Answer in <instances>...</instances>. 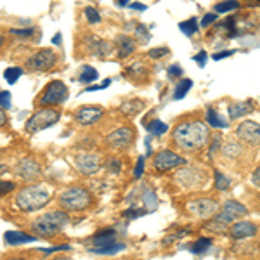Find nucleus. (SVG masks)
Wrapping results in <instances>:
<instances>
[{
  "label": "nucleus",
  "mask_w": 260,
  "mask_h": 260,
  "mask_svg": "<svg viewBox=\"0 0 260 260\" xmlns=\"http://www.w3.org/2000/svg\"><path fill=\"white\" fill-rule=\"evenodd\" d=\"M208 128L203 121H184L174 130V142L184 151H198L207 144Z\"/></svg>",
  "instance_id": "nucleus-1"
},
{
  "label": "nucleus",
  "mask_w": 260,
  "mask_h": 260,
  "mask_svg": "<svg viewBox=\"0 0 260 260\" xmlns=\"http://www.w3.org/2000/svg\"><path fill=\"white\" fill-rule=\"evenodd\" d=\"M50 203V191L47 187L40 186V184H33V186L23 187L18 194H16V207L21 212H39L45 208Z\"/></svg>",
  "instance_id": "nucleus-2"
},
{
  "label": "nucleus",
  "mask_w": 260,
  "mask_h": 260,
  "mask_svg": "<svg viewBox=\"0 0 260 260\" xmlns=\"http://www.w3.org/2000/svg\"><path fill=\"white\" fill-rule=\"evenodd\" d=\"M68 224H70L68 213H64L62 210H52L33 220L31 233L37 238H52L56 234H59Z\"/></svg>",
  "instance_id": "nucleus-3"
},
{
  "label": "nucleus",
  "mask_w": 260,
  "mask_h": 260,
  "mask_svg": "<svg viewBox=\"0 0 260 260\" xmlns=\"http://www.w3.org/2000/svg\"><path fill=\"white\" fill-rule=\"evenodd\" d=\"M90 248L89 251L94 255H115L118 251L125 250V243H120L116 240V229L106 228L103 231H98L90 238Z\"/></svg>",
  "instance_id": "nucleus-4"
},
{
  "label": "nucleus",
  "mask_w": 260,
  "mask_h": 260,
  "mask_svg": "<svg viewBox=\"0 0 260 260\" xmlns=\"http://www.w3.org/2000/svg\"><path fill=\"white\" fill-rule=\"evenodd\" d=\"M59 205L61 208H64L66 212H82L92 205V194L85 187L73 186L64 189L59 194Z\"/></svg>",
  "instance_id": "nucleus-5"
},
{
  "label": "nucleus",
  "mask_w": 260,
  "mask_h": 260,
  "mask_svg": "<svg viewBox=\"0 0 260 260\" xmlns=\"http://www.w3.org/2000/svg\"><path fill=\"white\" fill-rule=\"evenodd\" d=\"M59 120H61V113L57 110H54V108H40L39 111H35L28 118L26 125H24V130L28 134H37L56 125Z\"/></svg>",
  "instance_id": "nucleus-6"
},
{
  "label": "nucleus",
  "mask_w": 260,
  "mask_h": 260,
  "mask_svg": "<svg viewBox=\"0 0 260 260\" xmlns=\"http://www.w3.org/2000/svg\"><path fill=\"white\" fill-rule=\"evenodd\" d=\"M68 99V87L64 85V82L61 80H52L47 83L44 94L37 99V104L40 108H52L57 106V104H62Z\"/></svg>",
  "instance_id": "nucleus-7"
},
{
  "label": "nucleus",
  "mask_w": 260,
  "mask_h": 260,
  "mask_svg": "<svg viewBox=\"0 0 260 260\" xmlns=\"http://www.w3.org/2000/svg\"><path fill=\"white\" fill-rule=\"evenodd\" d=\"M57 62V54L52 49H40L26 59L28 70L31 71H49Z\"/></svg>",
  "instance_id": "nucleus-8"
},
{
  "label": "nucleus",
  "mask_w": 260,
  "mask_h": 260,
  "mask_svg": "<svg viewBox=\"0 0 260 260\" xmlns=\"http://www.w3.org/2000/svg\"><path fill=\"white\" fill-rule=\"evenodd\" d=\"M246 215V207L241 203H238V201L234 200H228L224 203V207H222V212L219 215L215 217L217 222H220V224L228 225V224H233V222H236V219H241V217Z\"/></svg>",
  "instance_id": "nucleus-9"
},
{
  "label": "nucleus",
  "mask_w": 260,
  "mask_h": 260,
  "mask_svg": "<svg viewBox=\"0 0 260 260\" xmlns=\"http://www.w3.org/2000/svg\"><path fill=\"white\" fill-rule=\"evenodd\" d=\"M101 165H103L101 156L95 153H83V154H78V156L75 158V167H77V170L83 175L98 174Z\"/></svg>",
  "instance_id": "nucleus-10"
},
{
  "label": "nucleus",
  "mask_w": 260,
  "mask_h": 260,
  "mask_svg": "<svg viewBox=\"0 0 260 260\" xmlns=\"http://www.w3.org/2000/svg\"><path fill=\"white\" fill-rule=\"evenodd\" d=\"M184 163H186V160L180 158L177 153H174V151H170V149H163L154 156V169L158 172H167L170 169H175V167H179V165H184Z\"/></svg>",
  "instance_id": "nucleus-11"
},
{
  "label": "nucleus",
  "mask_w": 260,
  "mask_h": 260,
  "mask_svg": "<svg viewBox=\"0 0 260 260\" xmlns=\"http://www.w3.org/2000/svg\"><path fill=\"white\" fill-rule=\"evenodd\" d=\"M187 210H189L192 215L207 219V217H212L213 213H217L219 205H217V201H213L210 198H200V200L189 201V203H187Z\"/></svg>",
  "instance_id": "nucleus-12"
},
{
  "label": "nucleus",
  "mask_w": 260,
  "mask_h": 260,
  "mask_svg": "<svg viewBox=\"0 0 260 260\" xmlns=\"http://www.w3.org/2000/svg\"><path fill=\"white\" fill-rule=\"evenodd\" d=\"M85 47L87 50L92 54V56L95 57H101V59H104V57H108L110 54L113 52V45L111 42L108 40H103L99 39L98 35H87L85 37Z\"/></svg>",
  "instance_id": "nucleus-13"
},
{
  "label": "nucleus",
  "mask_w": 260,
  "mask_h": 260,
  "mask_svg": "<svg viewBox=\"0 0 260 260\" xmlns=\"http://www.w3.org/2000/svg\"><path fill=\"white\" fill-rule=\"evenodd\" d=\"M134 141V132L132 128L128 127H121L116 128L115 132H111L110 136L106 137V144L113 149H125L132 144Z\"/></svg>",
  "instance_id": "nucleus-14"
},
{
  "label": "nucleus",
  "mask_w": 260,
  "mask_h": 260,
  "mask_svg": "<svg viewBox=\"0 0 260 260\" xmlns=\"http://www.w3.org/2000/svg\"><path fill=\"white\" fill-rule=\"evenodd\" d=\"M16 174L23 180L31 182V180H37L42 175V167H40V163L37 160H33V158H23V160L18 163V167H16Z\"/></svg>",
  "instance_id": "nucleus-15"
},
{
  "label": "nucleus",
  "mask_w": 260,
  "mask_h": 260,
  "mask_svg": "<svg viewBox=\"0 0 260 260\" xmlns=\"http://www.w3.org/2000/svg\"><path fill=\"white\" fill-rule=\"evenodd\" d=\"M104 116V110L101 106H82L75 111V120L80 125H95Z\"/></svg>",
  "instance_id": "nucleus-16"
},
{
  "label": "nucleus",
  "mask_w": 260,
  "mask_h": 260,
  "mask_svg": "<svg viewBox=\"0 0 260 260\" xmlns=\"http://www.w3.org/2000/svg\"><path fill=\"white\" fill-rule=\"evenodd\" d=\"M236 134L241 141L248 142V144H253V146L260 144V125L255 123V121H250V120L241 121Z\"/></svg>",
  "instance_id": "nucleus-17"
},
{
  "label": "nucleus",
  "mask_w": 260,
  "mask_h": 260,
  "mask_svg": "<svg viewBox=\"0 0 260 260\" xmlns=\"http://www.w3.org/2000/svg\"><path fill=\"white\" fill-rule=\"evenodd\" d=\"M229 234L234 240H243V238H251L257 234V225L253 222L248 220H240L233 222V225L229 228Z\"/></svg>",
  "instance_id": "nucleus-18"
},
{
  "label": "nucleus",
  "mask_w": 260,
  "mask_h": 260,
  "mask_svg": "<svg viewBox=\"0 0 260 260\" xmlns=\"http://www.w3.org/2000/svg\"><path fill=\"white\" fill-rule=\"evenodd\" d=\"M4 240H6L7 245H28V243H33V241H39V238L35 234H28V233H23V231H7L4 234Z\"/></svg>",
  "instance_id": "nucleus-19"
},
{
  "label": "nucleus",
  "mask_w": 260,
  "mask_h": 260,
  "mask_svg": "<svg viewBox=\"0 0 260 260\" xmlns=\"http://www.w3.org/2000/svg\"><path fill=\"white\" fill-rule=\"evenodd\" d=\"M116 50H118L120 59H125V57H128L136 50V42H134V39H130L128 35H120L118 40H116Z\"/></svg>",
  "instance_id": "nucleus-20"
},
{
  "label": "nucleus",
  "mask_w": 260,
  "mask_h": 260,
  "mask_svg": "<svg viewBox=\"0 0 260 260\" xmlns=\"http://www.w3.org/2000/svg\"><path fill=\"white\" fill-rule=\"evenodd\" d=\"M253 110L250 103H234L229 106V116L231 118H241V116H246L248 113Z\"/></svg>",
  "instance_id": "nucleus-21"
},
{
  "label": "nucleus",
  "mask_w": 260,
  "mask_h": 260,
  "mask_svg": "<svg viewBox=\"0 0 260 260\" xmlns=\"http://www.w3.org/2000/svg\"><path fill=\"white\" fill-rule=\"evenodd\" d=\"M142 108H144V103L139 99H134V101H127L120 106V111L123 113L125 116H134L136 113H139Z\"/></svg>",
  "instance_id": "nucleus-22"
},
{
  "label": "nucleus",
  "mask_w": 260,
  "mask_h": 260,
  "mask_svg": "<svg viewBox=\"0 0 260 260\" xmlns=\"http://www.w3.org/2000/svg\"><path fill=\"white\" fill-rule=\"evenodd\" d=\"M207 121H208V125H212V127H215V128H228V121H225L222 116L217 113L215 110H207Z\"/></svg>",
  "instance_id": "nucleus-23"
},
{
  "label": "nucleus",
  "mask_w": 260,
  "mask_h": 260,
  "mask_svg": "<svg viewBox=\"0 0 260 260\" xmlns=\"http://www.w3.org/2000/svg\"><path fill=\"white\" fill-rule=\"evenodd\" d=\"M192 87V80H189V78H182L177 87H175V92H174V99L179 101V99H184L186 98V94L189 92V89Z\"/></svg>",
  "instance_id": "nucleus-24"
},
{
  "label": "nucleus",
  "mask_w": 260,
  "mask_h": 260,
  "mask_svg": "<svg viewBox=\"0 0 260 260\" xmlns=\"http://www.w3.org/2000/svg\"><path fill=\"white\" fill-rule=\"evenodd\" d=\"M99 78V73H98V70L94 68V66H89V64H85L82 68L80 71V82L83 83H92V82H95Z\"/></svg>",
  "instance_id": "nucleus-25"
},
{
  "label": "nucleus",
  "mask_w": 260,
  "mask_h": 260,
  "mask_svg": "<svg viewBox=\"0 0 260 260\" xmlns=\"http://www.w3.org/2000/svg\"><path fill=\"white\" fill-rule=\"evenodd\" d=\"M179 30L182 31L186 37H192L196 31H198V21H196V18L182 21V23H179Z\"/></svg>",
  "instance_id": "nucleus-26"
},
{
  "label": "nucleus",
  "mask_w": 260,
  "mask_h": 260,
  "mask_svg": "<svg viewBox=\"0 0 260 260\" xmlns=\"http://www.w3.org/2000/svg\"><path fill=\"white\" fill-rule=\"evenodd\" d=\"M21 75H23V70H21L19 66H12V68H7L4 71V78H6L9 85H14L21 78Z\"/></svg>",
  "instance_id": "nucleus-27"
},
{
  "label": "nucleus",
  "mask_w": 260,
  "mask_h": 260,
  "mask_svg": "<svg viewBox=\"0 0 260 260\" xmlns=\"http://www.w3.org/2000/svg\"><path fill=\"white\" fill-rule=\"evenodd\" d=\"M212 246V240L210 238H200L198 241L192 245V248H191V251H192V255H201V253H205L208 248Z\"/></svg>",
  "instance_id": "nucleus-28"
},
{
  "label": "nucleus",
  "mask_w": 260,
  "mask_h": 260,
  "mask_svg": "<svg viewBox=\"0 0 260 260\" xmlns=\"http://www.w3.org/2000/svg\"><path fill=\"white\" fill-rule=\"evenodd\" d=\"M148 130H149L151 134H153V136H163V134H165L167 130H169V125L163 123L161 120L154 118V120L148 125Z\"/></svg>",
  "instance_id": "nucleus-29"
},
{
  "label": "nucleus",
  "mask_w": 260,
  "mask_h": 260,
  "mask_svg": "<svg viewBox=\"0 0 260 260\" xmlns=\"http://www.w3.org/2000/svg\"><path fill=\"white\" fill-rule=\"evenodd\" d=\"M83 14H85V19L89 24H98L101 23V14L98 12V9L92 6H87L85 9H83Z\"/></svg>",
  "instance_id": "nucleus-30"
},
{
  "label": "nucleus",
  "mask_w": 260,
  "mask_h": 260,
  "mask_svg": "<svg viewBox=\"0 0 260 260\" xmlns=\"http://www.w3.org/2000/svg\"><path fill=\"white\" fill-rule=\"evenodd\" d=\"M229 186H231V180L225 177L222 172L215 170V187H217V189H219V191H228Z\"/></svg>",
  "instance_id": "nucleus-31"
},
{
  "label": "nucleus",
  "mask_w": 260,
  "mask_h": 260,
  "mask_svg": "<svg viewBox=\"0 0 260 260\" xmlns=\"http://www.w3.org/2000/svg\"><path fill=\"white\" fill-rule=\"evenodd\" d=\"M240 7V2L238 0H225V2H220L215 6L217 12H228V11H234Z\"/></svg>",
  "instance_id": "nucleus-32"
},
{
  "label": "nucleus",
  "mask_w": 260,
  "mask_h": 260,
  "mask_svg": "<svg viewBox=\"0 0 260 260\" xmlns=\"http://www.w3.org/2000/svg\"><path fill=\"white\" fill-rule=\"evenodd\" d=\"M144 203H146V210L151 212L158 207V200H156V194L153 191H146L144 192Z\"/></svg>",
  "instance_id": "nucleus-33"
},
{
  "label": "nucleus",
  "mask_w": 260,
  "mask_h": 260,
  "mask_svg": "<svg viewBox=\"0 0 260 260\" xmlns=\"http://www.w3.org/2000/svg\"><path fill=\"white\" fill-rule=\"evenodd\" d=\"M136 37H137V40H139L141 44H148L149 39H151L148 28H146L144 24H137V26H136Z\"/></svg>",
  "instance_id": "nucleus-34"
},
{
  "label": "nucleus",
  "mask_w": 260,
  "mask_h": 260,
  "mask_svg": "<svg viewBox=\"0 0 260 260\" xmlns=\"http://www.w3.org/2000/svg\"><path fill=\"white\" fill-rule=\"evenodd\" d=\"M148 213L146 208H127L123 212V219H137V217H142Z\"/></svg>",
  "instance_id": "nucleus-35"
},
{
  "label": "nucleus",
  "mask_w": 260,
  "mask_h": 260,
  "mask_svg": "<svg viewBox=\"0 0 260 260\" xmlns=\"http://www.w3.org/2000/svg\"><path fill=\"white\" fill-rule=\"evenodd\" d=\"M33 28H12L11 33H12V37H19V39H30V37H33Z\"/></svg>",
  "instance_id": "nucleus-36"
},
{
  "label": "nucleus",
  "mask_w": 260,
  "mask_h": 260,
  "mask_svg": "<svg viewBox=\"0 0 260 260\" xmlns=\"http://www.w3.org/2000/svg\"><path fill=\"white\" fill-rule=\"evenodd\" d=\"M106 169L110 174H120L121 172V161L118 160V158H110L106 163Z\"/></svg>",
  "instance_id": "nucleus-37"
},
{
  "label": "nucleus",
  "mask_w": 260,
  "mask_h": 260,
  "mask_svg": "<svg viewBox=\"0 0 260 260\" xmlns=\"http://www.w3.org/2000/svg\"><path fill=\"white\" fill-rule=\"evenodd\" d=\"M11 108V92L0 90V110H9Z\"/></svg>",
  "instance_id": "nucleus-38"
},
{
  "label": "nucleus",
  "mask_w": 260,
  "mask_h": 260,
  "mask_svg": "<svg viewBox=\"0 0 260 260\" xmlns=\"http://www.w3.org/2000/svg\"><path fill=\"white\" fill-rule=\"evenodd\" d=\"M16 189V184L9 182V180H0V196H6L9 194L11 191Z\"/></svg>",
  "instance_id": "nucleus-39"
},
{
  "label": "nucleus",
  "mask_w": 260,
  "mask_h": 260,
  "mask_svg": "<svg viewBox=\"0 0 260 260\" xmlns=\"http://www.w3.org/2000/svg\"><path fill=\"white\" fill-rule=\"evenodd\" d=\"M148 54H149V57H153V59H160L163 56H169L170 50L167 47H160V49H151Z\"/></svg>",
  "instance_id": "nucleus-40"
},
{
  "label": "nucleus",
  "mask_w": 260,
  "mask_h": 260,
  "mask_svg": "<svg viewBox=\"0 0 260 260\" xmlns=\"http://www.w3.org/2000/svg\"><path fill=\"white\" fill-rule=\"evenodd\" d=\"M66 250H71L70 245H61V246H50V248H40L39 251L44 255H49V253H56V251H66Z\"/></svg>",
  "instance_id": "nucleus-41"
},
{
  "label": "nucleus",
  "mask_w": 260,
  "mask_h": 260,
  "mask_svg": "<svg viewBox=\"0 0 260 260\" xmlns=\"http://www.w3.org/2000/svg\"><path fill=\"white\" fill-rule=\"evenodd\" d=\"M144 174V156H139V160L136 163V170H134V177L139 179Z\"/></svg>",
  "instance_id": "nucleus-42"
},
{
  "label": "nucleus",
  "mask_w": 260,
  "mask_h": 260,
  "mask_svg": "<svg viewBox=\"0 0 260 260\" xmlns=\"http://www.w3.org/2000/svg\"><path fill=\"white\" fill-rule=\"evenodd\" d=\"M167 73H169V77H170V78H179L180 75L184 73V71H182V68H180L179 64H172L170 68L167 70Z\"/></svg>",
  "instance_id": "nucleus-43"
},
{
  "label": "nucleus",
  "mask_w": 260,
  "mask_h": 260,
  "mask_svg": "<svg viewBox=\"0 0 260 260\" xmlns=\"http://www.w3.org/2000/svg\"><path fill=\"white\" fill-rule=\"evenodd\" d=\"M187 234H189V231H179V233H175L174 236H169V238H165V240H163V243H174L175 240H182L184 236H187Z\"/></svg>",
  "instance_id": "nucleus-44"
},
{
  "label": "nucleus",
  "mask_w": 260,
  "mask_h": 260,
  "mask_svg": "<svg viewBox=\"0 0 260 260\" xmlns=\"http://www.w3.org/2000/svg\"><path fill=\"white\" fill-rule=\"evenodd\" d=\"M215 19H217V14H213V12H210V14H205V18L201 19V26L203 28L210 26V24L215 23Z\"/></svg>",
  "instance_id": "nucleus-45"
},
{
  "label": "nucleus",
  "mask_w": 260,
  "mask_h": 260,
  "mask_svg": "<svg viewBox=\"0 0 260 260\" xmlns=\"http://www.w3.org/2000/svg\"><path fill=\"white\" fill-rule=\"evenodd\" d=\"M192 59H194L196 62H198L200 68H203L205 62H207V52H205V50H201V52H200V54H196V56L192 57Z\"/></svg>",
  "instance_id": "nucleus-46"
},
{
  "label": "nucleus",
  "mask_w": 260,
  "mask_h": 260,
  "mask_svg": "<svg viewBox=\"0 0 260 260\" xmlns=\"http://www.w3.org/2000/svg\"><path fill=\"white\" fill-rule=\"evenodd\" d=\"M233 54H234V50H224V52H217V54H213L212 59H213V61H220V59H224V57L233 56Z\"/></svg>",
  "instance_id": "nucleus-47"
},
{
  "label": "nucleus",
  "mask_w": 260,
  "mask_h": 260,
  "mask_svg": "<svg viewBox=\"0 0 260 260\" xmlns=\"http://www.w3.org/2000/svg\"><path fill=\"white\" fill-rule=\"evenodd\" d=\"M251 182H253V186L260 187V167L253 172V175H251Z\"/></svg>",
  "instance_id": "nucleus-48"
},
{
  "label": "nucleus",
  "mask_w": 260,
  "mask_h": 260,
  "mask_svg": "<svg viewBox=\"0 0 260 260\" xmlns=\"http://www.w3.org/2000/svg\"><path fill=\"white\" fill-rule=\"evenodd\" d=\"M130 9H136V11H146L148 7L144 6V4H139V2H134V4H130Z\"/></svg>",
  "instance_id": "nucleus-49"
},
{
  "label": "nucleus",
  "mask_w": 260,
  "mask_h": 260,
  "mask_svg": "<svg viewBox=\"0 0 260 260\" xmlns=\"http://www.w3.org/2000/svg\"><path fill=\"white\" fill-rule=\"evenodd\" d=\"M6 123H7V116H6V113H4V110H0V127H4Z\"/></svg>",
  "instance_id": "nucleus-50"
},
{
  "label": "nucleus",
  "mask_w": 260,
  "mask_h": 260,
  "mask_svg": "<svg viewBox=\"0 0 260 260\" xmlns=\"http://www.w3.org/2000/svg\"><path fill=\"white\" fill-rule=\"evenodd\" d=\"M52 44L54 45H61V33H56V37L52 39Z\"/></svg>",
  "instance_id": "nucleus-51"
},
{
  "label": "nucleus",
  "mask_w": 260,
  "mask_h": 260,
  "mask_svg": "<svg viewBox=\"0 0 260 260\" xmlns=\"http://www.w3.org/2000/svg\"><path fill=\"white\" fill-rule=\"evenodd\" d=\"M94 90H103V87L101 85H90V87H87L85 92H94Z\"/></svg>",
  "instance_id": "nucleus-52"
},
{
  "label": "nucleus",
  "mask_w": 260,
  "mask_h": 260,
  "mask_svg": "<svg viewBox=\"0 0 260 260\" xmlns=\"http://www.w3.org/2000/svg\"><path fill=\"white\" fill-rule=\"evenodd\" d=\"M110 83H111V80H110V78H106V80H104L103 83H101V87H103V89H106V87L110 85Z\"/></svg>",
  "instance_id": "nucleus-53"
},
{
  "label": "nucleus",
  "mask_w": 260,
  "mask_h": 260,
  "mask_svg": "<svg viewBox=\"0 0 260 260\" xmlns=\"http://www.w3.org/2000/svg\"><path fill=\"white\" fill-rule=\"evenodd\" d=\"M118 6H120V7H125V6H128V0H118Z\"/></svg>",
  "instance_id": "nucleus-54"
},
{
  "label": "nucleus",
  "mask_w": 260,
  "mask_h": 260,
  "mask_svg": "<svg viewBox=\"0 0 260 260\" xmlns=\"http://www.w3.org/2000/svg\"><path fill=\"white\" fill-rule=\"evenodd\" d=\"M7 260H28V258H23V257H11V258H7Z\"/></svg>",
  "instance_id": "nucleus-55"
},
{
  "label": "nucleus",
  "mask_w": 260,
  "mask_h": 260,
  "mask_svg": "<svg viewBox=\"0 0 260 260\" xmlns=\"http://www.w3.org/2000/svg\"><path fill=\"white\" fill-rule=\"evenodd\" d=\"M4 42H6V40H4V35H0V49H2V45H4Z\"/></svg>",
  "instance_id": "nucleus-56"
}]
</instances>
